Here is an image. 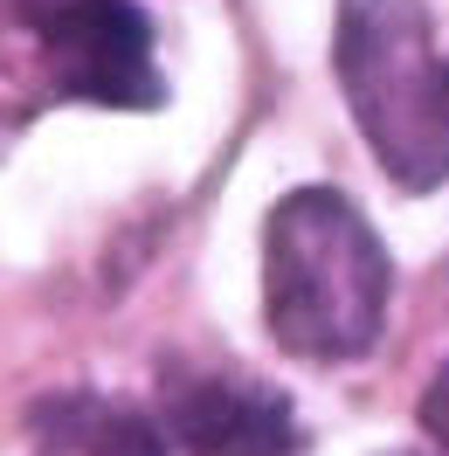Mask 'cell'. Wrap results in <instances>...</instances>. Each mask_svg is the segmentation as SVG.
<instances>
[{
	"label": "cell",
	"instance_id": "cell-1",
	"mask_svg": "<svg viewBox=\"0 0 449 456\" xmlns=\"http://www.w3.org/2000/svg\"><path fill=\"white\" fill-rule=\"evenodd\" d=\"M394 263L360 208L332 187H298L263 222V325L277 353L339 367L373 353L388 325Z\"/></svg>",
	"mask_w": 449,
	"mask_h": 456
},
{
	"label": "cell",
	"instance_id": "cell-2",
	"mask_svg": "<svg viewBox=\"0 0 449 456\" xmlns=\"http://www.w3.org/2000/svg\"><path fill=\"white\" fill-rule=\"evenodd\" d=\"M332 69L401 194L449 187V49L421 0H339Z\"/></svg>",
	"mask_w": 449,
	"mask_h": 456
},
{
	"label": "cell",
	"instance_id": "cell-3",
	"mask_svg": "<svg viewBox=\"0 0 449 456\" xmlns=\"http://www.w3.org/2000/svg\"><path fill=\"white\" fill-rule=\"evenodd\" d=\"M35 35L62 97H84L104 111H152L167 97L152 69V21L132 0H62L35 14Z\"/></svg>",
	"mask_w": 449,
	"mask_h": 456
},
{
	"label": "cell",
	"instance_id": "cell-4",
	"mask_svg": "<svg viewBox=\"0 0 449 456\" xmlns=\"http://www.w3.org/2000/svg\"><path fill=\"white\" fill-rule=\"evenodd\" d=\"M167 428L187 456H290L298 428H290V401L249 380H215V373H187L167 387Z\"/></svg>",
	"mask_w": 449,
	"mask_h": 456
},
{
	"label": "cell",
	"instance_id": "cell-5",
	"mask_svg": "<svg viewBox=\"0 0 449 456\" xmlns=\"http://www.w3.org/2000/svg\"><path fill=\"white\" fill-rule=\"evenodd\" d=\"M42 436L69 443L77 456H173L167 436L145 422V415H132V408H97V401H77V422L42 428Z\"/></svg>",
	"mask_w": 449,
	"mask_h": 456
},
{
	"label": "cell",
	"instance_id": "cell-6",
	"mask_svg": "<svg viewBox=\"0 0 449 456\" xmlns=\"http://www.w3.org/2000/svg\"><path fill=\"white\" fill-rule=\"evenodd\" d=\"M421 436H429V443L449 456V367L436 373L429 387H421Z\"/></svg>",
	"mask_w": 449,
	"mask_h": 456
},
{
	"label": "cell",
	"instance_id": "cell-7",
	"mask_svg": "<svg viewBox=\"0 0 449 456\" xmlns=\"http://www.w3.org/2000/svg\"><path fill=\"white\" fill-rule=\"evenodd\" d=\"M388 456H421V450H388Z\"/></svg>",
	"mask_w": 449,
	"mask_h": 456
}]
</instances>
